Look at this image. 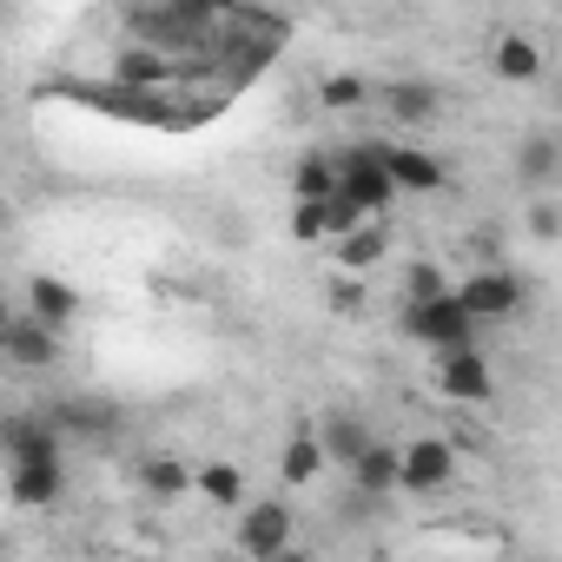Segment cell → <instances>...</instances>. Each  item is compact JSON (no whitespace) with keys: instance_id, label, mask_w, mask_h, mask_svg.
I'll return each instance as SVG.
<instances>
[{"instance_id":"cell-16","label":"cell","mask_w":562,"mask_h":562,"mask_svg":"<svg viewBox=\"0 0 562 562\" xmlns=\"http://www.w3.org/2000/svg\"><path fill=\"white\" fill-rule=\"evenodd\" d=\"M27 312H41L47 325H74V312H80V292L67 285V278H54V271H41L34 285H27Z\"/></svg>"},{"instance_id":"cell-3","label":"cell","mask_w":562,"mask_h":562,"mask_svg":"<svg viewBox=\"0 0 562 562\" xmlns=\"http://www.w3.org/2000/svg\"><path fill=\"white\" fill-rule=\"evenodd\" d=\"M437 391L457 397V404H490L496 397V378H490V358L476 345H457V351H437Z\"/></svg>"},{"instance_id":"cell-1","label":"cell","mask_w":562,"mask_h":562,"mask_svg":"<svg viewBox=\"0 0 562 562\" xmlns=\"http://www.w3.org/2000/svg\"><path fill=\"white\" fill-rule=\"evenodd\" d=\"M476 312L457 299V292H443V299H404V331L437 358V351H457V345H476Z\"/></svg>"},{"instance_id":"cell-14","label":"cell","mask_w":562,"mask_h":562,"mask_svg":"<svg viewBox=\"0 0 562 562\" xmlns=\"http://www.w3.org/2000/svg\"><path fill=\"white\" fill-rule=\"evenodd\" d=\"M490 67H496V80H509V87H529V80L542 74V54H536V41H529V34H496V54H490Z\"/></svg>"},{"instance_id":"cell-9","label":"cell","mask_w":562,"mask_h":562,"mask_svg":"<svg viewBox=\"0 0 562 562\" xmlns=\"http://www.w3.org/2000/svg\"><path fill=\"white\" fill-rule=\"evenodd\" d=\"M378 100H384V113H391L397 126H430V120H437V106H443L430 80H384V87H378Z\"/></svg>"},{"instance_id":"cell-11","label":"cell","mask_w":562,"mask_h":562,"mask_svg":"<svg viewBox=\"0 0 562 562\" xmlns=\"http://www.w3.org/2000/svg\"><path fill=\"white\" fill-rule=\"evenodd\" d=\"M384 159H391V179H397L404 192H443V186H450L443 159H430V153H417V146H384Z\"/></svg>"},{"instance_id":"cell-23","label":"cell","mask_w":562,"mask_h":562,"mask_svg":"<svg viewBox=\"0 0 562 562\" xmlns=\"http://www.w3.org/2000/svg\"><path fill=\"white\" fill-rule=\"evenodd\" d=\"M443 292H457V285H450L437 265H424V258H417V265L404 271V299H443Z\"/></svg>"},{"instance_id":"cell-2","label":"cell","mask_w":562,"mask_h":562,"mask_svg":"<svg viewBox=\"0 0 562 562\" xmlns=\"http://www.w3.org/2000/svg\"><path fill=\"white\" fill-rule=\"evenodd\" d=\"M338 186L364 205V212H391V199L404 192L397 179H391V159H384V146H351V153H338Z\"/></svg>"},{"instance_id":"cell-12","label":"cell","mask_w":562,"mask_h":562,"mask_svg":"<svg viewBox=\"0 0 562 562\" xmlns=\"http://www.w3.org/2000/svg\"><path fill=\"white\" fill-rule=\"evenodd\" d=\"M318 437H325V450H331V463H358L364 450H371V424L358 417V411H325V424H318Z\"/></svg>"},{"instance_id":"cell-22","label":"cell","mask_w":562,"mask_h":562,"mask_svg":"<svg viewBox=\"0 0 562 562\" xmlns=\"http://www.w3.org/2000/svg\"><path fill=\"white\" fill-rule=\"evenodd\" d=\"M371 100V80H358V74H331L325 87H318V106H331V113H351V106H364Z\"/></svg>"},{"instance_id":"cell-24","label":"cell","mask_w":562,"mask_h":562,"mask_svg":"<svg viewBox=\"0 0 562 562\" xmlns=\"http://www.w3.org/2000/svg\"><path fill=\"white\" fill-rule=\"evenodd\" d=\"M292 238H299V245L331 238V225H325V199H299V212H292Z\"/></svg>"},{"instance_id":"cell-18","label":"cell","mask_w":562,"mask_h":562,"mask_svg":"<svg viewBox=\"0 0 562 562\" xmlns=\"http://www.w3.org/2000/svg\"><path fill=\"white\" fill-rule=\"evenodd\" d=\"M325 463H331V450H325V437H318V430H299V437L285 443V463H278V470H285V483L299 490V483H312V476H318Z\"/></svg>"},{"instance_id":"cell-6","label":"cell","mask_w":562,"mask_h":562,"mask_svg":"<svg viewBox=\"0 0 562 562\" xmlns=\"http://www.w3.org/2000/svg\"><path fill=\"white\" fill-rule=\"evenodd\" d=\"M238 549L258 555V562L285 555V549H292V509H285V503H258V509H245V516H238Z\"/></svg>"},{"instance_id":"cell-4","label":"cell","mask_w":562,"mask_h":562,"mask_svg":"<svg viewBox=\"0 0 562 562\" xmlns=\"http://www.w3.org/2000/svg\"><path fill=\"white\" fill-rule=\"evenodd\" d=\"M457 299H463L483 325H496V318H509V312L522 305V278H516L509 265H483V271H470L463 285H457Z\"/></svg>"},{"instance_id":"cell-7","label":"cell","mask_w":562,"mask_h":562,"mask_svg":"<svg viewBox=\"0 0 562 562\" xmlns=\"http://www.w3.org/2000/svg\"><path fill=\"white\" fill-rule=\"evenodd\" d=\"M8 358L21 371H47L60 358V325H47L41 312H14L8 318Z\"/></svg>"},{"instance_id":"cell-10","label":"cell","mask_w":562,"mask_h":562,"mask_svg":"<svg viewBox=\"0 0 562 562\" xmlns=\"http://www.w3.org/2000/svg\"><path fill=\"white\" fill-rule=\"evenodd\" d=\"M351 483H358L364 496H391V490H404V450L384 443V437H371V450L351 463Z\"/></svg>"},{"instance_id":"cell-8","label":"cell","mask_w":562,"mask_h":562,"mask_svg":"<svg viewBox=\"0 0 562 562\" xmlns=\"http://www.w3.org/2000/svg\"><path fill=\"white\" fill-rule=\"evenodd\" d=\"M450 476H457V450H450L443 437L404 443V490H411V496H437Z\"/></svg>"},{"instance_id":"cell-19","label":"cell","mask_w":562,"mask_h":562,"mask_svg":"<svg viewBox=\"0 0 562 562\" xmlns=\"http://www.w3.org/2000/svg\"><path fill=\"white\" fill-rule=\"evenodd\" d=\"M199 496L218 503V509H238V503H245V476H238V463H225V457L205 463V470H199Z\"/></svg>"},{"instance_id":"cell-5","label":"cell","mask_w":562,"mask_h":562,"mask_svg":"<svg viewBox=\"0 0 562 562\" xmlns=\"http://www.w3.org/2000/svg\"><path fill=\"white\" fill-rule=\"evenodd\" d=\"M8 496L21 509H54L67 496V463L60 457H21V463H8Z\"/></svg>"},{"instance_id":"cell-25","label":"cell","mask_w":562,"mask_h":562,"mask_svg":"<svg viewBox=\"0 0 562 562\" xmlns=\"http://www.w3.org/2000/svg\"><path fill=\"white\" fill-rule=\"evenodd\" d=\"M529 238H542V245L562 238V205L555 199H529Z\"/></svg>"},{"instance_id":"cell-13","label":"cell","mask_w":562,"mask_h":562,"mask_svg":"<svg viewBox=\"0 0 562 562\" xmlns=\"http://www.w3.org/2000/svg\"><path fill=\"white\" fill-rule=\"evenodd\" d=\"M47 411L60 417V430H67V437H113V424H120V417H113V404H100V397H54Z\"/></svg>"},{"instance_id":"cell-17","label":"cell","mask_w":562,"mask_h":562,"mask_svg":"<svg viewBox=\"0 0 562 562\" xmlns=\"http://www.w3.org/2000/svg\"><path fill=\"white\" fill-rule=\"evenodd\" d=\"M384 245H391L384 218H364L358 232H345V238H338V265H345V271H371V265L384 258Z\"/></svg>"},{"instance_id":"cell-21","label":"cell","mask_w":562,"mask_h":562,"mask_svg":"<svg viewBox=\"0 0 562 562\" xmlns=\"http://www.w3.org/2000/svg\"><path fill=\"white\" fill-rule=\"evenodd\" d=\"M139 483H146L159 503H172V496H186V483H199V476H186L179 457H146V463H139Z\"/></svg>"},{"instance_id":"cell-15","label":"cell","mask_w":562,"mask_h":562,"mask_svg":"<svg viewBox=\"0 0 562 562\" xmlns=\"http://www.w3.org/2000/svg\"><path fill=\"white\" fill-rule=\"evenodd\" d=\"M516 172H522L529 192H542V186L562 172V139H555V133H529V139L516 146Z\"/></svg>"},{"instance_id":"cell-20","label":"cell","mask_w":562,"mask_h":562,"mask_svg":"<svg viewBox=\"0 0 562 562\" xmlns=\"http://www.w3.org/2000/svg\"><path fill=\"white\" fill-rule=\"evenodd\" d=\"M292 192H299V199H331V192H338V159L305 153V159H299V172H292Z\"/></svg>"}]
</instances>
